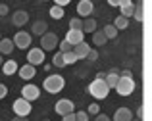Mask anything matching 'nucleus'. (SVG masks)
<instances>
[{
    "label": "nucleus",
    "mask_w": 152,
    "mask_h": 121,
    "mask_svg": "<svg viewBox=\"0 0 152 121\" xmlns=\"http://www.w3.org/2000/svg\"><path fill=\"white\" fill-rule=\"evenodd\" d=\"M64 87H66V81H64L62 75H48L45 79V90L50 92V94H58Z\"/></svg>",
    "instance_id": "f257e3e1"
},
{
    "label": "nucleus",
    "mask_w": 152,
    "mask_h": 121,
    "mask_svg": "<svg viewBox=\"0 0 152 121\" xmlns=\"http://www.w3.org/2000/svg\"><path fill=\"white\" fill-rule=\"evenodd\" d=\"M89 92L94 96V98H98V100H102V98H106L108 96V92H110V88H108V85L104 83V79H94L93 83L89 85Z\"/></svg>",
    "instance_id": "f03ea898"
},
{
    "label": "nucleus",
    "mask_w": 152,
    "mask_h": 121,
    "mask_svg": "<svg viewBox=\"0 0 152 121\" xmlns=\"http://www.w3.org/2000/svg\"><path fill=\"white\" fill-rule=\"evenodd\" d=\"M114 88L118 90V94L129 96V94H133V90H135V81H133V77H121V75H119V81Z\"/></svg>",
    "instance_id": "7ed1b4c3"
},
{
    "label": "nucleus",
    "mask_w": 152,
    "mask_h": 121,
    "mask_svg": "<svg viewBox=\"0 0 152 121\" xmlns=\"http://www.w3.org/2000/svg\"><path fill=\"white\" fill-rule=\"evenodd\" d=\"M31 102L29 100H25V98H18L14 102V112H15V115H19V117H27V115L31 114Z\"/></svg>",
    "instance_id": "20e7f679"
},
{
    "label": "nucleus",
    "mask_w": 152,
    "mask_h": 121,
    "mask_svg": "<svg viewBox=\"0 0 152 121\" xmlns=\"http://www.w3.org/2000/svg\"><path fill=\"white\" fill-rule=\"evenodd\" d=\"M56 46H58V37H56V33L41 35V48L42 50H54Z\"/></svg>",
    "instance_id": "39448f33"
},
{
    "label": "nucleus",
    "mask_w": 152,
    "mask_h": 121,
    "mask_svg": "<svg viewBox=\"0 0 152 121\" xmlns=\"http://www.w3.org/2000/svg\"><path fill=\"white\" fill-rule=\"evenodd\" d=\"M27 62L31 66H39V63L45 62V50L42 48H31L29 54H27Z\"/></svg>",
    "instance_id": "423d86ee"
},
{
    "label": "nucleus",
    "mask_w": 152,
    "mask_h": 121,
    "mask_svg": "<svg viewBox=\"0 0 152 121\" xmlns=\"http://www.w3.org/2000/svg\"><path fill=\"white\" fill-rule=\"evenodd\" d=\"M12 42H14V46L21 48V50H23V48H29V46H31V35L25 33V31H19V33L14 37V40H12Z\"/></svg>",
    "instance_id": "0eeeda50"
},
{
    "label": "nucleus",
    "mask_w": 152,
    "mask_h": 121,
    "mask_svg": "<svg viewBox=\"0 0 152 121\" xmlns=\"http://www.w3.org/2000/svg\"><path fill=\"white\" fill-rule=\"evenodd\" d=\"M73 108H75V104L71 102L69 98H62V100H58V102H56V112H58L60 115L71 114V112H73Z\"/></svg>",
    "instance_id": "6e6552de"
},
{
    "label": "nucleus",
    "mask_w": 152,
    "mask_h": 121,
    "mask_svg": "<svg viewBox=\"0 0 152 121\" xmlns=\"http://www.w3.org/2000/svg\"><path fill=\"white\" fill-rule=\"evenodd\" d=\"M39 87H35V85H25V87L21 88V98H25V100H37L39 98Z\"/></svg>",
    "instance_id": "1a4fd4ad"
},
{
    "label": "nucleus",
    "mask_w": 152,
    "mask_h": 121,
    "mask_svg": "<svg viewBox=\"0 0 152 121\" xmlns=\"http://www.w3.org/2000/svg\"><path fill=\"white\" fill-rule=\"evenodd\" d=\"M83 31L81 29H69L67 31V35H66V40L71 44V46H75V44H79V42H83Z\"/></svg>",
    "instance_id": "9d476101"
},
{
    "label": "nucleus",
    "mask_w": 152,
    "mask_h": 121,
    "mask_svg": "<svg viewBox=\"0 0 152 121\" xmlns=\"http://www.w3.org/2000/svg\"><path fill=\"white\" fill-rule=\"evenodd\" d=\"M93 10H94L93 0H79V4H77V14L79 15H91Z\"/></svg>",
    "instance_id": "9b49d317"
},
{
    "label": "nucleus",
    "mask_w": 152,
    "mask_h": 121,
    "mask_svg": "<svg viewBox=\"0 0 152 121\" xmlns=\"http://www.w3.org/2000/svg\"><path fill=\"white\" fill-rule=\"evenodd\" d=\"M89 50H91V46L85 42V40L73 46V54L77 56V60H85V58H87V54H89Z\"/></svg>",
    "instance_id": "f8f14e48"
},
{
    "label": "nucleus",
    "mask_w": 152,
    "mask_h": 121,
    "mask_svg": "<svg viewBox=\"0 0 152 121\" xmlns=\"http://www.w3.org/2000/svg\"><path fill=\"white\" fill-rule=\"evenodd\" d=\"M18 73H19V77H21V79L29 81V79L35 77V66H31V63H25V66L18 67Z\"/></svg>",
    "instance_id": "ddd939ff"
},
{
    "label": "nucleus",
    "mask_w": 152,
    "mask_h": 121,
    "mask_svg": "<svg viewBox=\"0 0 152 121\" xmlns=\"http://www.w3.org/2000/svg\"><path fill=\"white\" fill-rule=\"evenodd\" d=\"M133 119V114H131L129 108H118L115 110V115H114V121H131Z\"/></svg>",
    "instance_id": "4468645a"
},
{
    "label": "nucleus",
    "mask_w": 152,
    "mask_h": 121,
    "mask_svg": "<svg viewBox=\"0 0 152 121\" xmlns=\"http://www.w3.org/2000/svg\"><path fill=\"white\" fill-rule=\"evenodd\" d=\"M27 19H29V14H27L25 10H18L14 15H12V21H14V25H18V27L25 25Z\"/></svg>",
    "instance_id": "2eb2a0df"
},
{
    "label": "nucleus",
    "mask_w": 152,
    "mask_h": 121,
    "mask_svg": "<svg viewBox=\"0 0 152 121\" xmlns=\"http://www.w3.org/2000/svg\"><path fill=\"white\" fill-rule=\"evenodd\" d=\"M2 71L4 75H14L15 71H18V62H14V60H8V62H2Z\"/></svg>",
    "instance_id": "dca6fc26"
},
{
    "label": "nucleus",
    "mask_w": 152,
    "mask_h": 121,
    "mask_svg": "<svg viewBox=\"0 0 152 121\" xmlns=\"http://www.w3.org/2000/svg\"><path fill=\"white\" fill-rule=\"evenodd\" d=\"M118 81H119V73L118 71H110V73H106V77H104V83L108 85V88H114L115 85H118Z\"/></svg>",
    "instance_id": "f3484780"
},
{
    "label": "nucleus",
    "mask_w": 152,
    "mask_h": 121,
    "mask_svg": "<svg viewBox=\"0 0 152 121\" xmlns=\"http://www.w3.org/2000/svg\"><path fill=\"white\" fill-rule=\"evenodd\" d=\"M14 42L10 39H2L0 40V54H12L14 52Z\"/></svg>",
    "instance_id": "a211bd4d"
},
{
    "label": "nucleus",
    "mask_w": 152,
    "mask_h": 121,
    "mask_svg": "<svg viewBox=\"0 0 152 121\" xmlns=\"http://www.w3.org/2000/svg\"><path fill=\"white\" fill-rule=\"evenodd\" d=\"M46 29H48L46 21H35V23H33V29H31V31H33V35H37V37H39V35H45Z\"/></svg>",
    "instance_id": "6ab92c4d"
},
{
    "label": "nucleus",
    "mask_w": 152,
    "mask_h": 121,
    "mask_svg": "<svg viewBox=\"0 0 152 121\" xmlns=\"http://www.w3.org/2000/svg\"><path fill=\"white\" fill-rule=\"evenodd\" d=\"M81 31L83 33H94V31H96V21H94V19H85Z\"/></svg>",
    "instance_id": "aec40b11"
},
{
    "label": "nucleus",
    "mask_w": 152,
    "mask_h": 121,
    "mask_svg": "<svg viewBox=\"0 0 152 121\" xmlns=\"http://www.w3.org/2000/svg\"><path fill=\"white\" fill-rule=\"evenodd\" d=\"M106 35L102 33V31H94L93 33V42L96 44V46H102V44H106Z\"/></svg>",
    "instance_id": "412c9836"
},
{
    "label": "nucleus",
    "mask_w": 152,
    "mask_h": 121,
    "mask_svg": "<svg viewBox=\"0 0 152 121\" xmlns=\"http://www.w3.org/2000/svg\"><path fill=\"white\" fill-rule=\"evenodd\" d=\"M62 60H64V63H75L77 62V56L73 54V50H67V52H62Z\"/></svg>",
    "instance_id": "4be33fe9"
},
{
    "label": "nucleus",
    "mask_w": 152,
    "mask_h": 121,
    "mask_svg": "<svg viewBox=\"0 0 152 121\" xmlns=\"http://www.w3.org/2000/svg\"><path fill=\"white\" fill-rule=\"evenodd\" d=\"M50 17H52V19H62V17H64V8H62V6H56V4H54V6L50 8Z\"/></svg>",
    "instance_id": "5701e85b"
},
{
    "label": "nucleus",
    "mask_w": 152,
    "mask_h": 121,
    "mask_svg": "<svg viewBox=\"0 0 152 121\" xmlns=\"http://www.w3.org/2000/svg\"><path fill=\"white\" fill-rule=\"evenodd\" d=\"M127 23H129V19H127V17H123V15H118V17H115V21L112 23V25H114L115 29H125Z\"/></svg>",
    "instance_id": "b1692460"
},
{
    "label": "nucleus",
    "mask_w": 152,
    "mask_h": 121,
    "mask_svg": "<svg viewBox=\"0 0 152 121\" xmlns=\"http://www.w3.org/2000/svg\"><path fill=\"white\" fill-rule=\"evenodd\" d=\"M102 33L106 35V39H115V37H118V29H115L114 25H106L102 29Z\"/></svg>",
    "instance_id": "393cba45"
},
{
    "label": "nucleus",
    "mask_w": 152,
    "mask_h": 121,
    "mask_svg": "<svg viewBox=\"0 0 152 121\" xmlns=\"http://www.w3.org/2000/svg\"><path fill=\"white\" fill-rule=\"evenodd\" d=\"M133 12H135V4H127V6H121V15H123V17L129 19L131 15H133Z\"/></svg>",
    "instance_id": "a878e982"
},
{
    "label": "nucleus",
    "mask_w": 152,
    "mask_h": 121,
    "mask_svg": "<svg viewBox=\"0 0 152 121\" xmlns=\"http://www.w3.org/2000/svg\"><path fill=\"white\" fill-rule=\"evenodd\" d=\"M52 62H54V66L56 67H64L66 63H64V60H62V52H58V54H54V58H52Z\"/></svg>",
    "instance_id": "bb28decb"
},
{
    "label": "nucleus",
    "mask_w": 152,
    "mask_h": 121,
    "mask_svg": "<svg viewBox=\"0 0 152 121\" xmlns=\"http://www.w3.org/2000/svg\"><path fill=\"white\" fill-rule=\"evenodd\" d=\"M81 27H83V21L79 17H73L69 21V29H81Z\"/></svg>",
    "instance_id": "cd10ccee"
},
{
    "label": "nucleus",
    "mask_w": 152,
    "mask_h": 121,
    "mask_svg": "<svg viewBox=\"0 0 152 121\" xmlns=\"http://www.w3.org/2000/svg\"><path fill=\"white\" fill-rule=\"evenodd\" d=\"M58 46H60V52H67V50H71V48H73V46H71V44L67 42L66 39H64L62 42H58Z\"/></svg>",
    "instance_id": "c85d7f7f"
},
{
    "label": "nucleus",
    "mask_w": 152,
    "mask_h": 121,
    "mask_svg": "<svg viewBox=\"0 0 152 121\" xmlns=\"http://www.w3.org/2000/svg\"><path fill=\"white\" fill-rule=\"evenodd\" d=\"M133 17L137 21H142V8L141 6H135V12H133Z\"/></svg>",
    "instance_id": "c756f323"
},
{
    "label": "nucleus",
    "mask_w": 152,
    "mask_h": 121,
    "mask_svg": "<svg viewBox=\"0 0 152 121\" xmlns=\"http://www.w3.org/2000/svg\"><path fill=\"white\" fill-rule=\"evenodd\" d=\"M75 121H89V114L87 112H77L75 114Z\"/></svg>",
    "instance_id": "7c9ffc66"
},
{
    "label": "nucleus",
    "mask_w": 152,
    "mask_h": 121,
    "mask_svg": "<svg viewBox=\"0 0 152 121\" xmlns=\"http://www.w3.org/2000/svg\"><path fill=\"white\" fill-rule=\"evenodd\" d=\"M87 60H89V62H96V60H98V52L91 48V50H89V54H87Z\"/></svg>",
    "instance_id": "2f4dec72"
},
{
    "label": "nucleus",
    "mask_w": 152,
    "mask_h": 121,
    "mask_svg": "<svg viewBox=\"0 0 152 121\" xmlns=\"http://www.w3.org/2000/svg\"><path fill=\"white\" fill-rule=\"evenodd\" d=\"M87 114L96 115V114H98V104H91V106H89V110H87Z\"/></svg>",
    "instance_id": "473e14b6"
},
{
    "label": "nucleus",
    "mask_w": 152,
    "mask_h": 121,
    "mask_svg": "<svg viewBox=\"0 0 152 121\" xmlns=\"http://www.w3.org/2000/svg\"><path fill=\"white\" fill-rule=\"evenodd\" d=\"M62 121H75V112H71V114H66V115H62Z\"/></svg>",
    "instance_id": "72a5a7b5"
},
{
    "label": "nucleus",
    "mask_w": 152,
    "mask_h": 121,
    "mask_svg": "<svg viewBox=\"0 0 152 121\" xmlns=\"http://www.w3.org/2000/svg\"><path fill=\"white\" fill-rule=\"evenodd\" d=\"M6 94H8L6 85H0V100H2V98H6Z\"/></svg>",
    "instance_id": "f704fd0d"
},
{
    "label": "nucleus",
    "mask_w": 152,
    "mask_h": 121,
    "mask_svg": "<svg viewBox=\"0 0 152 121\" xmlns=\"http://www.w3.org/2000/svg\"><path fill=\"white\" fill-rule=\"evenodd\" d=\"M94 121H110V117H108L106 114H96V119Z\"/></svg>",
    "instance_id": "c9c22d12"
},
{
    "label": "nucleus",
    "mask_w": 152,
    "mask_h": 121,
    "mask_svg": "<svg viewBox=\"0 0 152 121\" xmlns=\"http://www.w3.org/2000/svg\"><path fill=\"white\" fill-rule=\"evenodd\" d=\"M54 4H56V6H67V4H69V0H54Z\"/></svg>",
    "instance_id": "e433bc0d"
},
{
    "label": "nucleus",
    "mask_w": 152,
    "mask_h": 121,
    "mask_svg": "<svg viewBox=\"0 0 152 121\" xmlns=\"http://www.w3.org/2000/svg\"><path fill=\"white\" fill-rule=\"evenodd\" d=\"M127 4H133L131 0H118V6L121 8V6H127Z\"/></svg>",
    "instance_id": "4c0bfd02"
},
{
    "label": "nucleus",
    "mask_w": 152,
    "mask_h": 121,
    "mask_svg": "<svg viewBox=\"0 0 152 121\" xmlns=\"http://www.w3.org/2000/svg\"><path fill=\"white\" fill-rule=\"evenodd\" d=\"M6 14H8V6L2 4V6H0V15H6Z\"/></svg>",
    "instance_id": "58836bf2"
},
{
    "label": "nucleus",
    "mask_w": 152,
    "mask_h": 121,
    "mask_svg": "<svg viewBox=\"0 0 152 121\" xmlns=\"http://www.w3.org/2000/svg\"><path fill=\"white\" fill-rule=\"evenodd\" d=\"M119 75H121V77H133V75H131V71H121V73H119Z\"/></svg>",
    "instance_id": "ea45409f"
},
{
    "label": "nucleus",
    "mask_w": 152,
    "mask_h": 121,
    "mask_svg": "<svg viewBox=\"0 0 152 121\" xmlns=\"http://www.w3.org/2000/svg\"><path fill=\"white\" fill-rule=\"evenodd\" d=\"M12 121H29V119H27V117H19V115H15V117L12 119Z\"/></svg>",
    "instance_id": "a19ab883"
},
{
    "label": "nucleus",
    "mask_w": 152,
    "mask_h": 121,
    "mask_svg": "<svg viewBox=\"0 0 152 121\" xmlns=\"http://www.w3.org/2000/svg\"><path fill=\"white\" fill-rule=\"evenodd\" d=\"M142 117V108H137V119Z\"/></svg>",
    "instance_id": "79ce46f5"
},
{
    "label": "nucleus",
    "mask_w": 152,
    "mask_h": 121,
    "mask_svg": "<svg viewBox=\"0 0 152 121\" xmlns=\"http://www.w3.org/2000/svg\"><path fill=\"white\" fill-rule=\"evenodd\" d=\"M108 4L110 6H118V0H108Z\"/></svg>",
    "instance_id": "37998d69"
},
{
    "label": "nucleus",
    "mask_w": 152,
    "mask_h": 121,
    "mask_svg": "<svg viewBox=\"0 0 152 121\" xmlns=\"http://www.w3.org/2000/svg\"><path fill=\"white\" fill-rule=\"evenodd\" d=\"M0 66H2V56H0Z\"/></svg>",
    "instance_id": "c03bdc74"
},
{
    "label": "nucleus",
    "mask_w": 152,
    "mask_h": 121,
    "mask_svg": "<svg viewBox=\"0 0 152 121\" xmlns=\"http://www.w3.org/2000/svg\"><path fill=\"white\" fill-rule=\"evenodd\" d=\"M131 121H141V119H131Z\"/></svg>",
    "instance_id": "a18cd8bd"
}]
</instances>
